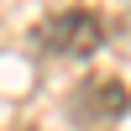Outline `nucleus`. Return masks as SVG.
Wrapping results in <instances>:
<instances>
[{
	"label": "nucleus",
	"mask_w": 131,
	"mask_h": 131,
	"mask_svg": "<svg viewBox=\"0 0 131 131\" xmlns=\"http://www.w3.org/2000/svg\"><path fill=\"white\" fill-rule=\"evenodd\" d=\"M68 105H73V121H79V126H110V121L126 115L131 94H126L121 79H84Z\"/></svg>",
	"instance_id": "obj_2"
},
{
	"label": "nucleus",
	"mask_w": 131,
	"mask_h": 131,
	"mask_svg": "<svg viewBox=\"0 0 131 131\" xmlns=\"http://www.w3.org/2000/svg\"><path fill=\"white\" fill-rule=\"evenodd\" d=\"M105 42V21L94 10L73 5V10H58L37 26V47L42 52H58V58H94Z\"/></svg>",
	"instance_id": "obj_1"
}]
</instances>
